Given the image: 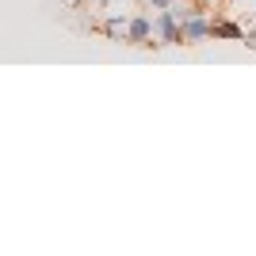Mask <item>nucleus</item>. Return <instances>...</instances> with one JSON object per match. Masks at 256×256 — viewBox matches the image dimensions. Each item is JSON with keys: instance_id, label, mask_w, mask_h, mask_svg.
Wrapping results in <instances>:
<instances>
[{"instance_id": "obj_1", "label": "nucleus", "mask_w": 256, "mask_h": 256, "mask_svg": "<svg viewBox=\"0 0 256 256\" xmlns=\"http://www.w3.org/2000/svg\"><path fill=\"white\" fill-rule=\"evenodd\" d=\"M122 42H130V46H157V42H153V20H146V16H130Z\"/></svg>"}, {"instance_id": "obj_2", "label": "nucleus", "mask_w": 256, "mask_h": 256, "mask_svg": "<svg viewBox=\"0 0 256 256\" xmlns=\"http://www.w3.org/2000/svg\"><path fill=\"white\" fill-rule=\"evenodd\" d=\"M153 34H157V46H172V42H180V20L172 16V8H164L153 20Z\"/></svg>"}, {"instance_id": "obj_3", "label": "nucleus", "mask_w": 256, "mask_h": 256, "mask_svg": "<svg viewBox=\"0 0 256 256\" xmlns=\"http://www.w3.org/2000/svg\"><path fill=\"white\" fill-rule=\"evenodd\" d=\"M203 38H210V23L199 12H188L180 20V42H203Z\"/></svg>"}, {"instance_id": "obj_4", "label": "nucleus", "mask_w": 256, "mask_h": 256, "mask_svg": "<svg viewBox=\"0 0 256 256\" xmlns=\"http://www.w3.org/2000/svg\"><path fill=\"white\" fill-rule=\"evenodd\" d=\"M210 34L214 38H237V42H241L245 27H237V23H210Z\"/></svg>"}, {"instance_id": "obj_5", "label": "nucleus", "mask_w": 256, "mask_h": 256, "mask_svg": "<svg viewBox=\"0 0 256 256\" xmlns=\"http://www.w3.org/2000/svg\"><path fill=\"white\" fill-rule=\"evenodd\" d=\"M104 34H111L115 42H122V34H126V16H111L104 23Z\"/></svg>"}, {"instance_id": "obj_6", "label": "nucleus", "mask_w": 256, "mask_h": 256, "mask_svg": "<svg viewBox=\"0 0 256 256\" xmlns=\"http://www.w3.org/2000/svg\"><path fill=\"white\" fill-rule=\"evenodd\" d=\"M241 42H245L248 50H256V27H252V31H245V34H241Z\"/></svg>"}, {"instance_id": "obj_7", "label": "nucleus", "mask_w": 256, "mask_h": 256, "mask_svg": "<svg viewBox=\"0 0 256 256\" xmlns=\"http://www.w3.org/2000/svg\"><path fill=\"white\" fill-rule=\"evenodd\" d=\"M150 4H153V8H160V12H164V8H172V0H150Z\"/></svg>"}]
</instances>
